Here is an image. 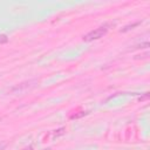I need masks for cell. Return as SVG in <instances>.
Masks as SVG:
<instances>
[{
	"label": "cell",
	"mask_w": 150,
	"mask_h": 150,
	"mask_svg": "<svg viewBox=\"0 0 150 150\" xmlns=\"http://www.w3.org/2000/svg\"><path fill=\"white\" fill-rule=\"evenodd\" d=\"M7 41H8V39L6 35H0V43H6Z\"/></svg>",
	"instance_id": "obj_3"
},
{
	"label": "cell",
	"mask_w": 150,
	"mask_h": 150,
	"mask_svg": "<svg viewBox=\"0 0 150 150\" xmlns=\"http://www.w3.org/2000/svg\"><path fill=\"white\" fill-rule=\"evenodd\" d=\"M107 32H108V26H107V25L101 26V27H98V28H96V29L89 32L87 35H84V36H83V40H84V41H93V40L100 39V38H102Z\"/></svg>",
	"instance_id": "obj_1"
},
{
	"label": "cell",
	"mask_w": 150,
	"mask_h": 150,
	"mask_svg": "<svg viewBox=\"0 0 150 150\" xmlns=\"http://www.w3.org/2000/svg\"><path fill=\"white\" fill-rule=\"evenodd\" d=\"M84 115H87V112H81V114H77V115H71L70 118H79V117H82Z\"/></svg>",
	"instance_id": "obj_4"
},
{
	"label": "cell",
	"mask_w": 150,
	"mask_h": 150,
	"mask_svg": "<svg viewBox=\"0 0 150 150\" xmlns=\"http://www.w3.org/2000/svg\"><path fill=\"white\" fill-rule=\"evenodd\" d=\"M141 23V21H137V22H135V23H132V25H129V26H125L124 28H122L121 29V33H124V32H127V30H129V29H131V28H134V27H136V26H138Z\"/></svg>",
	"instance_id": "obj_2"
}]
</instances>
